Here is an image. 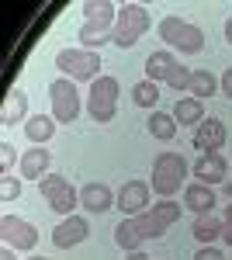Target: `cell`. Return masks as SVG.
I'll return each instance as SVG.
<instances>
[{
	"instance_id": "1",
	"label": "cell",
	"mask_w": 232,
	"mask_h": 260,
	"mask_svg": "<svg viewBox=\"0 0 232 260\" xmlns=\"http://www.w3.org/2000/svg\"><path fill=\"white\" fill-rule=\"evenodd\" d=\"M180 208L184 205H177V201H159V205H153L149 212H142V215H132V219H121L115 225V243L121 246V250H139L146 240H159L170 225H174L177 219H180Z\"/></svg>"
},
{
	"instance_id": "2",
	"label": "cell",
	"mask_w": 232,
	"mask_h": 260,
	"mask_svg": "<svg viewBox=\"0 0 232 260\" xmlns=\"http://www.w3.org/2000/svg\"><path fill=\"white\" fill-rule=\"evenodd\" d=\"M118 21V4L111 0H87L83 4V24H80V45L97 52L104 42H111Z\"/></svg>"
},
{
	"instance_id": "3",
	"label": "cell",
	"mask_w": 232,
	"mask_h": 260,
	"mask_svg": "<svg viewBox=\"0 0 232 260\" xmlns=\"http://www.w3.org/2000/svg\"><path fill=\"white\" fill-rule=\"evenodd\" d=\"M187 174H191L187 160L180 153H174V149H163L153 160V191L163 201L174 198L180 187H187Z\"/></svg>"
},
{
	"instance_id": "4",
	"label": "cell",
	"mask_w": 232,
	"mask_h": 260,
	"mask_svg": "<svg viewBox=\"0 0 232 260\" xmlns=\"http://www.w3.org/2000/svg\"><path fill=\"white\" fill-rule=\"evenodd\" d=\"M159 39L167 42L170 49L187 52V56H194V52L205 49V31H201L197 24H191V21L174 18V14H167V18L159 21Z\"/></svg>"
},
{
	"instance_id": "5",
	"label": "cell",
	"mask_w": 232,
	"mask_h": 260,
	"mask_svg": "<svg viewBox=\"0 0 232 260\" xmlns=\"http://www.w3.org/2000/svg\"><path fill=\"white\" fill-rule=\"evenodd\" d=\"M118 94H121V87H118L115 77H97V80L90 83V90H87V115H90L97 125L115 121V115H118Z\"/></svg>"
},
{
	"instance_id": "6",
	"label": "cell",
	"mask_w": 232,
	"mask_h": 260,
	"mask_svg": "<svg viewBox=\"0 0 232 260\" xmlns=\"http://www.w3.org/2000/svg\"><path fill=\"white\" fill-rule=\"evenodd\" d=\"M149 28V11L142 4H118V21H115V42L118 49H132Z\"/></svg>"
},
{
	"instance_id": "7",
	"label": "cell",
	"mask_w": 232,
	"mask_h": 260,
	"mask_svg": "<svg viewBox=\"0 0 232 260\" xmlns=\"http://www.w3.org/2000/svg\"><path fill=\"white\" fill-rule=\"evenodd\" d=\"M56 66L62 77H70V80H90L94 83L101 77V56L90 52V49H59L56 52Z\"/></svg>"
},
{
	"instance_id": "8",
	"label": "cell",
	"mask_w": 232,
	"mask_h": 260,
	"mask_svg": "<svg viewBox=\"0 0 232 260\" xmlns=\"http://www.w3.org/2000/svg\"><path fill=\"white\" fill-rule=\"evenodd\" d=\"M39 191H42V198H45V205H49L52 212H59L62 219L73 215V208L80 205V191L70 184V177H62V174H45V177L39 180Z\"/></svg>"
},
{
	"instance_id": "9",
	"label": "cell",
	"mask_w": 232,
	"mask_h": 260,
	"mask_svg": "<svg viewBox=\"0 0 232 260\" xmlns=\"http://www.w3.org/2000/svg\"><path fill=\"white\" fill-rule=\"evenodd\" d=\"M49 101H52V118L56 121H62V125L77 121V115H80V90H77V83L70 80V77H59V80L49 83Z\"/></svg>"
},
{
	"instance_id": "10",
	"label": "cell",
	"mask_w": 232,
	"mask_h": 260,
	"mask_svg": "<svg viewBox=\"0 0 232 260\" xmlns=\"http://www.w3.org/2000/svg\"><path fill=\"white\" fill-rule=\"evenodd\" d=\"M0 240L11 250H35L39 246V229L31 222L18 219V215H4L0 219Z\"/></svg>"
},
{
	"instance_id": "11",
	"label": "cell",
	"mask_w": 232,
	"mask_h": 260,
	"mask_svg": "<svg viewBox=\"0 0 232 260\" xmlns=\"http://www.w3.org/2000/svg\"><path fill=\"white\" fill-rule=\"evenodd\" d=\"M115 205L121 208V215H128V219L149 212V208H153V205H149V184H146V180H125Z\"/></svg>"
},
{
	"instance_id": "12",
	"label": "cell",
	"mask_w": 232,
	"mask_h": 260,
	"mask_svg": "<svg viewBox=\"0 0 232 260\" xmlns=\"http://www.w3.org/2000/svg\"><path fill=\"white\" fill-rule=\"evenodd\" d=\"M87 236H90V222L83 219V215H66V219L52 229V246H56V250H70V246L83 243Z\"/></svg>"
},
{
	"instance_id": "13",
	"label": "cell",
	"mask_w": 232,
	"mask_h": 260,
	"mask_svg": "<svg viewBox=\"0 0 232 260\" xmlns=\"http://www.w3.org/2000/svg\"><path fill=\"white\" fill-rule=\"evenodd\" d=\"M225 139H229V128L218 118H205L194 128V149H201V153H218L225 146Z\"/></svg>"
},
{
	"instance_id": "14",
	"label": "cell",
	"mask_w": 232,
	"mask_h": 260,
	"mask_svg": "<svg viewBox=\"0 0 232 260\" xmlns=\"http://www.w3.org/2000/svg\"><path fill=\"white\" fill-rule=\"evenodd\" d=\"M191 174L201 184H225V174H229V163H225V156L222 153H201L197 160H194V167H191Z\"/></svg>"
},
{
	"instance_id": "15",
	"label": "cell",
	"mask_w": 232,
	"mask_h": 260,
	"mask_svg": "<svg viewBox=\"0 0 232 260\" xmlns=\"http://www.w3.org/2000/svg\"><path fill=\"white\" fill-rule=\"evenodd\" d=\"M115 201H118V194L108 184H83V187H80V205H83L87 212H94V215L115 208Z\"/></svg>"
},
{
	"instance_id": "16",
	"label": "cell",
	"mask_w": 232,
	"mask_h": 260,
	"mask_svg": "<svg viewBox=\"0 0 232 260\" xmlns=\"http://www.w3.org/2000/svg\"><path fill=\"white\" fill-rule=\"evenodd\" d=\"M177 66H180V62H177L174 52H167V49H159V52H149V56H146V80H153V83L170 80Z\"/></svg>"
},
{
	"instance_id": "17",
	"label": "cell",
	"mask_w": 232,
	"mask_h": 260,
	"mask_svg": "<svg viewBox=\"0 0 232 260\" xmlns=\"http://www.w3.org/2000/svg\"><path fill=\"white\" fill-rule=\"evenodd\" d=\"M184 208H191L197 215L215 212V191L208 184H201V180H191V184L184 187Z\"/></svg>"
},
{
	"instance_id": "18",
	"label": "cell",
	"mask_w": 232,
	"mask_h": 260,
	"mask_svg": "<svg viewBox=\"0 0 232 260\" xmlns=\"http://www.w3.org/2000/svg\"><path fill=\"white\" fill-rule=\"evenodd\" d=\"M24 115H28V94H24L21 87H14V90H11V94L4 98V104H0V125L28 121Z\"/></svg>"
},
{
	"instance_id": "19",
	"label": "cell",
	"mask_w": 232,
	"mask_h": 260,
	"mask_svg": "<svg viewBox=\"0 0 232 260\" xmlns=\"http://www.w3.org/2000/svg\"><path fill=\"white\" fill-rule=\"evenodd\" d=\"M49 149H42V146H35V149H28L24 156H21V177L28 180H42L45 174H49Z\"/></svg>"
},
{
	"instance_id": "20",
	"label": "cell",
	"mask_w": 232,
	"mask_h": 260,
	"mask_svg": "<svg viewBox=\"0 0 232 260\" xmlns=\"http://www.w3.org/2000/svg\"><path fill=\"white\" fill-rule=\"evenodd\" d=\"M222 229H225V222L218 219L215 212H205V215H197V219H194V225H191L194 240L205 243V246H212V240H218V236H222Z\"/></svg>"
},
{
	"instance_id": "21",
	"label": "cell",
	"mask_w": 232,
	"mask_h": 260,
	"mask_svg": "<svg viewBox=\"0 0 232 260\" xmlns=\"http://www.w3.org/2000/svg\"><path fill=\"white\" fill-rule=\"evenodd\" d=\"M56 125L59 121L52 115H31V118L24 121V136L35 142V146H45V142L56 136Z\"/></svg>"
},
{
	"instance_id": "22",
	"label": "cell",
	"mask_w": 232,
	"mask_h": 260,
	"mask_svg": "<svg viewBox=\"0 0 232 260\" xmlns=\"http://www.w3.org/2000/svg\"><path fill=\"white\" fill-rule=\"evenodd\" d=\"M174 118H177V125H201L205 121V101L180 98L174 104Z\"/></svg>"
},
{
	"instance_id": "23",
	"label": "cell",
	"mask_w": 232,
	"mask_h": 260,
	"mask_svg": "<svg viewBox=\"0 0 232 260\" xmlns=\"http://www.w3.org/2000/svg\"><path fill=\"white\" fill-rule=\"evenodd\" d=\"M149 136L159 139V142H170L177 136V118L167 115V111H153L149 115Z\"/></svg>"
},
{
	"instance_id": "24",
	"label": "cell",
	"mask_w": 232,
	"mask_h": 260,
	"mask_svg": "<svg viewBox=\"0 0 232 260\" xmlns=\"http://www.w3.org/2000/svg\"><path fill=\"white\" fill-rule=\"evenodd\" d=\"M215 90H218V80H215V73L212 70H194V77H191V98L197 101H205V98H212Z\"/></svg>"
},
{
	"instance_id": "25",
	"label": "cell",
	"mask_w": 232,
	"mask_h": 260,
	"mask_svg": "<svg viewBox=\"0 0 232 260\" xmlns=\"http://www.w3.org/2000/svg\"><path fill=\"white\" fill-rule=\"evenodd\" d=\"M132 101H136L139 108H156V101H159V87L153 80H139L132 87Z\"/></svg>"
},
{
	"instance_id": "26",
	"label": "cell",
	"mask_w": 232,
	"mask_h": 260,
	"mask_svg": "<svg viewBox=\"0 0 232 260\" xmlns=\"http://www.w3.org/2000/svg\"><path fill=\"white\" fill-rule=\"evenodd\" d=\"M18 198H21V177L4 174L0 177V201H18Z\"/></svg>"
},
{
	"instance_id": "27",
	"label": "cell",
	"mask_w": 232,
	"mask_h": 260,
	"mask_svg": "<svg viewBox=\"0 0 232 260\" xmlns=\"http://www.w3.org/2000/svg\"><path fill=\"white\" fill-rule=\"evenodd\" d=\"M191 77H194V70H187V66H177L174 70V77H170V87H174V90H180V94H184V90H191Z\"/></svg>"
},
{
	"instance_id": "28",
	"label": "cell",
	"mask_w": 232,
	"mask_h": 260,
	"mask_svg": "<svg viewBox=\"0 0 232 260\" xmlns=\"http://www.w3.org/2000/svg\"><path fill=\"white\" fill-rule=\"evenodd\" d=\"M11 163H14V146L11 142H0V170L11 174Z\"/></svg>"
},
{
	"instance_id": "29",
	"label": "cell",
	"mask_w": 232,
	"mask_h": 260,
	"mask_svg": "<svg viewBox=\"0 0 232 260\" xmlns=\"http://www.w3.org/2000/svg\"><path fill=\"white\" fill-rule=\"evenodd\" d=\"M222 222H225V229H222V240L232 246V205H225V212H222Z\"/></svg>"
},
{
	"instance_id": "30",
	"label": "cell",
	"mask_w": 232,
	"mask_h": 260,
	"mask_svg": "<svg viewBox=\"0 0 232 260\" xmlns=\"http://www.w3.org/2000/svg\"><path fill=\"white\" fill-rule=\"evenodd\" d=\"M194 260H225V257H222V253H218L215 246H201V250L194 253Z\"/></svg>"
},
{
	"instance_id": "31",
	"label": "cell",
	"mask_w": 232,
	"mask_h": 260,
	"mask_svg": "<svg viewBox=\"0 0 232 260\" xmlns=\"http://www.w3.org/2000/svg\"><path fill=\"white\" fill-rule=\"evenodd\" d=\"M218 87H222V94H225V98L232 101V70H225V73H222V80H218Z\"/></svg>"
},
{
	"instance_id": "32",
	"label": "cell",
	"mask_w": 232,
	"mask_h": 260,
	"mask_svg": "<svg viewBox=\"0 0 232 260\" xmlns=\"http://www.w3.org/2000/svg\"><path fill=\"white\" fill-rule=\"evenodd\" d=\"M125 260H153V257H146L142 250H132V253H128V257H125Z\"/></svg>"
},
{
	"instance_id": "33",
	"label": "cell",
	"mask_w": 232,
	"mask_h": 260,
	"mask_svg": "<svg viewBox=\"0 0 232 260\" xmlns=\"http://www.w3.org/2000/svg\"><path fill=\"white\" fill-rule=\"evenodd\" d=\"M14 253H18V250H11V246H4V250H0V260H14Z\"/></svg>"
},
{
	"instance_id": "34",
	"label": "cell",
	"mask_w": 232,
	"mask_h": 260,
	"mask_svg": "<svg viewBox=\"0 0 232 260\" xmlns=\"http://www.w3.org/2000/svg\"><path fill=\"white\" fill-rule=\"evenodd\" d=\"M225 42L232 45V14H229V21H225Z\"/></svg>"
},
{
	"instance_id": "35",
	"label": "cell",
	"mask_w": 232,
	"mask_h": 260,
	"mask_svg": "<svg viewBox=\"0 0 232 260\" xmlns=\"http://www.w3.org/2000/svg\"><path fill=\"white\" fill-rule=\"evenodd\" d=\"M225 194H229V198H232V180H225Z\"/></svg>"
},
{
	"instance_id": "36",
	"label": "cell",
	"mask_w": 232,
	"mask_h": 260,
	"mask_svg": "<svg viewBox=\"0 0 232 260\" xmlns=\"http://www.w3.org/2000/svg\"><path fill=\"white\" fill-rule=\"evenodd\" d=\"M28 260H49V257H28Z\"/></svg>"
}]
</instances>
